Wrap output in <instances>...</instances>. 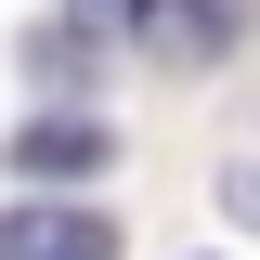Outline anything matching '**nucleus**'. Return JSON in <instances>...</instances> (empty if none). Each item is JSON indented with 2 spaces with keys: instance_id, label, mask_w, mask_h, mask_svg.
I'll return each instance as SVG.
<instances>
[{
  "instance_id": "obj_2",
  "label": "nucleus",
  "mask_w": 260,
  "mask_h": 260,
  "mask_svg": "<svg viewBox=\"0 0 260 260\" xmlns=\"http://www.w3.org/2000/svg\"><path fill=\"white\" fill-rule=\"evenodd\" d=\"M234 26H247V0H156V26H143V39H156L169 65H208Z\"/></svg>"
},
{
  "instance_id": "obj_4",
  "label": "nucleus",
  "mask_w": 260,
  "mask_h": 260,
  "mask_svg": "<svg viewBox=\"0 0 260 260\" xmlns=\"http://www.w3.org/2000/svg\"><path fill=\"white\" fill-rule=\"evenodd\" d=\"M52 26L65 39H117V26H156V0H65Z\"/></svg>"
},
{
  "instance_id": "obj_3",
  "label": "nucleus",
  "mask_w": 260,
  "mask_h": 260,
  "mask_svg": "<svg viewBox=\"0 0 260 260\" xmlns=\"http://www.w3.org/2000/svg\"><path fill=\"white\" fill-rule=\"evenodd\" d=\"M13 169H26V182H78V169H104V130L91 117H39L26 143H13Z\"/></svg>"
},
{
  "instance_id": "obj_1",
  "label": "nucleus",
  "mask_w": 260,
  "mask_h": 260,
  "mask_svg": "<svg viewBox=\"0 0 260 260\" xmlns=\"http://www.w3.org/2000/svg\"><path fill=\"white\" fill-rule=\"evenodd\" d=\"M0 260H117V234L91 208H13L0 221Z\"/></svg>"
}]
</instances>
